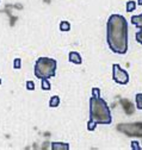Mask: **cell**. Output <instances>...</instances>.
<instances>
[{
    "label": "cell",
    "mask_w": 142,
    "mask_h": 150,
    "mask_svg": "<svg viewBox=\"0 0 142 150\" xmlns=\"http://www.w3.org/2000/svg\"><path fill=\"white\" fill-rule=\"evenodd\" d=\"M106 42L110 50L118 55L128 51V22L121 14H111L106 23Z\"/></svg>",
    "instance_id": "obj_1"
},
{
    "label": "cell",
    "mask_w": 142,
    "mask_h": 150,
    "mask_svg": "<svg viewBox=\"0 0 142 150\" xmlns=\"http://www.w3.org/2000/svg\"><path fill=\"white\" fill-rule=\"evenodd\" d=\"M94 124L109 125L112 122L110 108L106 101L100 98V89L97 87L92 88V97L90 98V119Z\"/></svg>",
    "instance_id": "obj_2"
},
{
    "label": "cell",
    "mask_w": 142,
    "mask_h": 150,
    "mask_svg": "<svg viewBox=\"0 0 142 150\" xmlns=\"http://www.w3.org/2000/svg\"><path fill=\"white\" fill-rule=\"evenodd\" d=\"M58 61L50 57H40L33 68L35 76L38 79H50L56 75Z\"/></svg>",
    "instance_id": "obj_3"
},
{
    "label": "cell",
    "mask_w": 142,
    "mask_h": 150,
    "mask_svg": "<svg viewBox=\"0 0 142 150\" xmlns=\"http://www.w3.org/2000/svg\"><path fill=\"white\" fill-rule=\"evenodd\" d=\"M112 80L118 85H127L129 82V74L118 63H115L112 64Z\"/></svg>",
    "instance_id": "obj_4"
},
{
    "label": "cell",
    "mask_w": 142,
    "mask_h": 150,
    "mask_svg": "<svg viewBox=\"0 0 142 150\" xmlns=\"http://www.w3.org/2000/svg\"><path fill=\"white\" fill-rule=\"evenodd\" d=\"M131 24L138 29V31L135 35V38L140 44H142V13L131 17Z\"/></svg>",
    "instance_id": "obj_5"
},
{
    "label": "cell",
    "mask_w": 142,
    "mask_h": 150,
    "mask_svg": "<svg viewBox=\"0 0 142 150\" xmlns=\"http://www.w3.org/2000/svg\"><path fill=\"white\" fill-rule=\"evenodd\" d=\"M68 61L70 63H74V64H81L82 63V59L79 52L77 51H70L68 55Z\"/></svg>",
    "instance_id": "obj_6"
},
{
    "label": "cell",
    "mask_w": 142,
    "mask_h": 150,
    "mask_svg": "<svg viewBox=\"0 0 142 150\" xmlns=\"http://www.w3.org/2000/svg\"><path fill=\"white\" fill-rule=\"evenodd\" d=\"M69 144L68 143H61V142H53L51 143V150H68Z\"/></svg>",
    "instance_id": "obj_7"
},
{
    "label": "cell",
    "mask_w": 142,
    "mask_h": 150,
    "mask_svg": "<svg viewBox=\"0 0 142 150\" xmlns=\"http://www.w3.org/2000/svg\"><path fill=\"white\" fill-rule=\"evenodd\" d=\"M60 105V98L58 96H53L49 100V106L50 107H58Z\"/></svg>",
    "instance_id": "obj_8"
},
{
    "label": "cell",
    "mask_w": 142,
    "mask_h": 150,
    "mask_svg": "<svg viewBox=\"0 0 142 150\" xmlns=\"http://www.w3.org/2000/svg\"><path fill=\"white\" fill-rule=\"evenodd\" d=\"M70 30V23L67 22V21H62L60 23V31L62 32H68Z\"/></svg>",
    "instance_id": "obj_9"
},
{
    "label": "cell",
    "mask_w": 142,
    "mask_h": 150,
    "mask_svg": "<svg viewBox=\"0 0 142 150\" xmlns=\"http://www.w3.org/2000/svg\"><path fill=\"white\" fill-rule=\"evenodd\" d=\"M135 101H136V107L138 110H142V93H137L135 96Z\"/></svg>",
    "instance_id": "obj_10"
},
{
    "label": "cell",
    "mask_w": 142,
    "mask_h": 150,
    "mask_svg": "<svg viewBox=\"0 0 142 150\" xmlns=\"http://www.w3.org/2000/svg\"><path fill=\"white\" fill-rule=\"evenodd\" d=\"M135 8H136V3L134 0H129L127 3V12H133L135 11Z\"/></svg>",
    "instance_id": "obj_11"
},
{
    "label": "cell",
    "mask_w": 142,
    "mask_h": 150,
    "mask_svg": "<svg viewBox=\"0 0 142 150\" xmlns=\"http://www.w3.org/2000/svg\"><path fill=\"white\" fill-rule=\"evenodd\" d=\"M42 80V83H41V87L43 91H50L51 86H50V82L48 81V79H41Z\"/></svg>",
    "instance_id": "obj_12"
},
{
    "label": "cell",
    "mask_w": 142,
    "mask_h": 150,
    "mask_svg": "<svg viewBox=\"0 0 142 150\" xmlns=\"http://www.w3.org/2000/svg\"><path fill=\"white\" fill-rule=\"evenodd\" d=\"M21 67H22V60L21 59H14V61H13V68L14 69H21Z\"/></svg>",
    "instance_id": "obj_13"
},
{
    "label": "cell",
    "mask_w": 142,
    "mask_h": 150,
    "mask_svg": "<svg viewBox=\"0 0 142 150\" xmlns=\"http://www.w3.org/2000/svg\"><path fill=\"white\" fill-rule=\"evenodd\" d=\"M96 126H97V124H94V123L91 122V120H88V122H87V125H86V127H87L88 131H93V130H96Z\"/></svg>",
    "instance_id": "obj_14"
},
{
    "label": "cell",
    "mask_w": 142,
    "mask_h": 150,
    "mask_svg": "<svg viewBox=\"0 0 142 150\" xmlns=\"http://www.w3.org/2000/svg\"><path fill=\"white\" fill-rule=\"evenodd\" d=\"M26 89L28 91H33L35 89V82L33 81H26Z\"/></svg>",
    "instance_id": "obj_15"
},
{
    "label": "cell",
    "mask_w": 142,
    "mask_h": 150,
    "mask_svg": "<svg viewBox=\"0 0 142 150\" xmlns=\"http://www.w3.org/2000/svg\"><path fill=\"white\" fill-rule=\"evenodd\" d=\"M131 149H134V150H141V146H138V143L136 141H133L131 142Z\"/></svg>",
    "instance_id": "obj_16"
},
{
    "label": "cell",
    "mask_w": 142,
    "mask_h": 150,
    "mask_svg": "<svg viewBox=\"0 0 142 150\" xmlns=\"http://www.w3.org/2000/svg\"><path fill=\"white\" fill-rule=\"evenodd\" d=\"M137 4H138L140 6H142V0H137Z\"/></svg>",
    "instance_id": "obj_17"
},
{
    "label": "cell",
    "mask_w": 142,
    "mask_h": 150,
    "mask_svg": "<svg viewBox=\"0 0 142 150\" xmlns=\"http://www.w3.org/2000/svg\"><path fill=\"white\" fill-rule=\"evenodd\" d=\"M0 85H1V80H0Z\"/></svg>",
    "instance_id": "obj_18"
}]
</instances>
